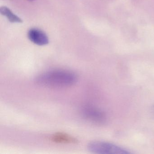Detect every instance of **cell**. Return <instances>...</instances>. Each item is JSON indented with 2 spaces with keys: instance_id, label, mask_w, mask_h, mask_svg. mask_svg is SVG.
<instances>
[{
  "instance_id": "obj_6",
  "label": "cell",
  "mask_w": 154,
  "mask_h": 154,
  "mask_svg": "<svg viewBox=\"0 0 154 154\" xmlns=\"http://www.w3.org/2000/svg\"><path fill=\"white\" fill-rule=\"evenodd\" d=\"M29 1H34V0H29Z\"/></svg>"
},
{
  "instance_id": "obj_2",
  "label": "cell",
  "mask_w": 154,
  "mask_h": 154,
  "mask_svg": "<svg viewBox=\"0 0 154 154\" xmlns=\"http://www.w3.org/2000/svg\"><path fill=\"white\" fill-rule=\"evenodd\" d=\"M88 149L94 153L101 154H127L131 152L126 149L112 143L103 141H92L89 143Z\"/></svg>"
},
{
  "instance_id": "obj_1",
  "label": "cell",
  "mask_w": 154,
  "mask_h": 154,
  "mask_svg": "<svg viewBox=\"0 0 154 154\" xmlns=\"http://www.w3.org/2000/svg\"><path fill=\"white\" fill-rule=\"evenodd\" d=\"M77 80V76L73 72L54 70L38 75L36 78V82L38 84L48 87L63 88L72 85Z\"/></svg>"
},
{
  "instance_id": "obj_4",
  "label": "cell",
  "mask_w": 154,
  "mask_h": 154,
  "mask_svg": "<svg viewBox=\"0 0 154 154\" xmlns=\"http://www.w3.org/2000/svg\"><path fill=\"white\" fill-rule=\"evenodd\" d=\"M0 12L2 15L5 16L11 23H20L23 20L19 17L14 14L11 10L6 7H2L0 8Z\"/></svg>"
},
{
  "instance_id": "obj_5",
  "label": "cell",
  "mask_w": 154,
  "mask_h": 154,
  "mask_svg": "<svg viewBox=\"0 0 154 154\" xmlns=\"http://www.w3.org/2000/svg\"><path fill=\"white\" fill-rule=\"evenodd\" d=\"M52 140L58 143H75V139L64 133H57L52 136Z\"/></svg>"
},
{
  "instance_id": "obj_3",
  "label": "cell",
  "mask_w": 154,
  "mask_h": 154,
  "mask_svg": "<svg viewBox=\"0 0 154 154\" xmlns=\"http://www.w3.org/2000/svg\"><path fill=\"white\" fill-rule=\"evenodd\" d=\"M29 39L35 45L44 46L49 43L47 35L42 30L36 28L31 29L28 33Z\"/></svg>"
}]
</instances>
